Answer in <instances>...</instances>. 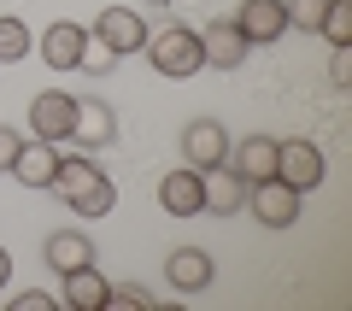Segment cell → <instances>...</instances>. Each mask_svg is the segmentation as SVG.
<instances>
[{"label":"cell","instance_id":"cell-10","mask_svg":"<svg viewBox=\"0 0 352 311\" xmlns=\"http://www.w3.org/2000/svg\"><path fill=\"white\" fill-rule=\"evenodd\" d=\"M88 24H76V18H59V24L41 36V59L53 65V71H76V65L88 59Z\"/></svg>","mask_w":352,"mask_h":311},{"label":"cell","instance_id":"cell-17","mask_svg":"<svg viewBox=\"0 0 352 311\" xmlns=\"http://www.w3.org/2000/svg\"><path fill=\"white\" fill-rule=\"evenodd\" d=\"M200 194H206V212L229 217V212H241V200H247V182H241L229 164H212V171H200Z\"/></svg>","mask_w":352,"mask_h":311},{"label":"cell","instance_id":"cell-14","mask_svg":"<svg viewBox=\"0 0 352 311\" xmlns=\"http://www.w3.org/2000/svg\"><path fill=\"white\" fill-rule=\"evenodd\" d=\"M229 171H235L241 182H264V176H276V136L229 141Z\"/></svg>","mask_w":352,"mask_h":311},{"label":"cell","instance_id":"cell-16","mask_svg":"<svg viewBox=\"0 0 352 311\" xmlns=\"http://www.w3.org/2000/svg\"><path fill=\"white\" fill-rule=\"evenodd\" d=\"M53 171H59V147L30 136L24 147H18V159H12V171H6V176H18L24 188H47V182H53Z\"/></svg>","mask_w":352,"mask_h":311},{"label":"cell","instance_id":"cell-21","mask_svg":"<svg viewBox=\"0 0 352 311\" xmlns=\"http://www.w3.org/2000/svg\"><path fill=\"white\" fill-rule=\"evenodd\" d=\"M112 206H118V188H112V176H106V182H94L82 200H71V212H76V217H106Z\"/></svg>","mask_w":352,"mask_h":311},{"label":"cell","instance_id":"cell-15","mask_svg":"<svg viewBox=\"0 0 352 311\" xmlns=\"http://www.w3.org/2000/svg\"><path fill=\"white\" fill-rule=\"evenodd\" d=\"M94 182H106V171H100L94 159H88V153H59V171H53L47 194H59L65 206H71V200H82Z\"/></svg>","mask_w":352,"mask_h":311},{"label":"cell","instance_id":"cell-5","mask_svg":"<svg viewBox=\"0 0 352 311\" xmlns=\"http://www.w3.org/2000/svg\"><path fill=\"white\" fill-rule=\"evenodd\" d=\"M71 118H76V94H65V88H41V94L30 100V136L36 141L65 147V141H71Z\"/></svg>","mask_w":352,"mask_h":311},{"label":"cell","instance_id":"cell-9","mask_svg":"<svg viewBox=\"0 0 352 311\" xmlns=\"http://www.w3.org/2000/svg\"><path fill=\"white\" fill-rule=\"evenodd\" d=\"M164 282H170L176 294H200V288L217 282V259L206 247H176L170 259H164Z\"/></svg>","mask_w":352,"mask_h":311},{"label":"cell","instance_id":"cell-4","mask_svg":"<svg viewBox=\"0 0 352 311\" xmlns=\"http://www.w3.org/2000/svg\"><path fill=\"white\" fill-rule=\"evenodd\" d=\"M264 229H288L300 217V188H288L282 176H264V182H247V200H241Z\"/></svg>","mask_w":352,"mask_h":311},{"label":"cell","instance_id":"cell-11","mask_svg":"<svg viewBox=\"0 0 352 311\" xmlns=\"http://www.w3.org/2000/svg\"><path fill=\"white\" fill-rule=\"evenodd\" d=\"M159 206H164V217H200V212H206L200 171H194V164H182V171H164V176H159Z\"/></svg>","mask_w":352,"mask_h":311},{"label":"cell","instance_id":"cell-7","mask_svg":"<svg viewBox=\"0 0 352 311\" xmlns=\"http://www.w3.org/2000/svg\"><path fill=\"white\" fill-rule=\"evenodd\" d=\"M200 47H206V65L212 71H241L252 53V41L241 36L235 18H212V24H200Z\"/></svg>","mask_w":352,"mask_h":311},{"label":"cell","instance_id":"cell-28","mask_svg":"<svg viewBox=\"0 0 352 311\" xmlns=\"http://www.w3.org/2000/svg\"><path fill=\"white\" fill-rule=\"evenodd\" d=\"M147 6H170V0H147Z\"/></svg>","mask_w":352,"mask_h":311},{"label":"cell","instance_id":"cell-25","mask_svg":"<svg viewBox=\"0 0 352 311\" xmlns=\"http://www.w3.org/2000/svg\"><path fill=\"white\" fill-rule=\"evenodd\" d=\"M112 299H124V305H159V294H153V288H141V282H118Z\"/></svg>","mask_w":352,"mask_h":311},{"label":"cell","instance_id":"cell-20","mask_svg":"<svg viewBox=\"0 0 352 311\" xmlns=\"http://www.w3.org/2000/svg\"><path fill=\"white\" fill-rule=\"evenodd\" d=\"M30 59V30L24 18H0V65H24Z\"/></svg>","mask_w":352,"mask_h":311},{"label":"cell","instance_id":"cell-19","mask_svg":"<svg viewBox=\"0 0 352 311\" xmlns=\"http://www.w3.org/2000/svg\"><path fill=\"white\" fill-rule=\"evenodd\" d=\"M317 36H323L329 47H352V0H329V6H323V24H317Z\"/></svg>","mask_w":352,"mask_h":311},{"label":"cell","instance_id":"cell-6","mask_svg":"<svg viewBox=\"0 0 352 311\" xmlns=\"http://www.w3.org/2000/svg\"><path fill=\"white\" fill-rule=\"evenodd\" d=\"M71 141H76L82 153H100V147H112V141H118V112L106 106L100 94H82V100H76Z\"/></svg>","mask_w":352,"mask_h":311},{"label":"cell","instance_id":"cell-27","mask_svg":"<svg viewBox=\"0 0 352 311\" xmlns=\"http://www.w3.org/2000/svg\"><path fill=\"white\" fill-rule=\"evenodd\" d=\"M6 282H12V253L0 247V288H6Z\"/></svg>","mask_w":352,"mask_h":311},{"label":"cell","instance_id":"cell-22","mask_svg":"<svg viewBox=\"0 0 352 311\" xmlns=\"http://www.w3.org/2000/svg\"><path fill=\"white\" fill-rule=\"evenodd\" d=\"M323 6H329V0H282L288 30H305V36H317V24H323Z\"/></svg>","mask_w":352,"mask_h":311},{"label":"cell","instance_id":"cell-26","mask_svg":"<svg viewBox=\"0 0 352 311\" xmlns=\"http://www.w3.org/2000/svg\"><path fill=\"white\" fill-rule=\"evenodd\" d=\"M18 147H24V136H18L12 124H0V171H12V159H18Z\"/></svg>","mask_w":352,"mask_h":311},{"label":"cell","instance_id":"cell-18","mask_svg":"<svg viewBox=\"0 0 352 311\" xmlns=\"http://www.w3.org/2000/svg\"><path fill=\"white\" fill-rule=\"evenodd\" d=\"M41 259L65 276V270H76V264H94V241H88L82 229H53V235L41 241Z\"/></svg>","mask_w":352,"mask_h":311},{"label":"cell","instance_id":"cell-2","mask_svg":"<svg viewBox=\"0 0 352 311\" xmlns=\"http://www.w3.org/2000/svg\"><path fill=\"white\" fill-rule=\"evenodd\" d=\"M276 176H282L288 188H300V194H311V188H323L329 159H323V147H317V141L288 136V141H276Z\"/></svg>","mask_w":352,"mask_h":311},{"label":"cell","instance_id":"cell-3","mask_svg":"<svg viewBox=\"0 0 352 311\" xmlns=\"http://www.w3.org/2000/svg\"><path fill=\"white\" fill-rule=\"evenodd\" d=\"M88 36L100 41L112 59H129V53L147 47V18H141L135 6H106V12L94 18V30H88Z\"/></svg>","mask_w":352,"mask_h":311},{"label":"cell","instance_id":"cell-8","mask_svg":"<svg viewBox=\"0 0 352 311\" xmlns=\"http://www.w3.org/2000/svg\"><path fill=\"white\" fill-rule=\"evenodd\" d=\"M182 164L194 171H212V164H229V129L217 118H194L182 129Z\"/></svg>","mask_w":352,"mask_h":311},{"label":"cell","instance_id":"cell-23","mask_svg":"<svg viewBox=\"0 0 352 311\" xmlns=\"http://www.w3.org/2000/svg\"><path fill=\"white\" fill-rule=\"evenodd\" d=\"M329 83L352 88V47H329Z\"/></svg>","mask_w":352,"mask_h":311},{"label":"cell","instance_id":"cell-12","mask_svg":"<svg viewBox=\"0 0 352 311\" xmlns=\"http://www.w3.org/2000/svg\"><path fill=\"white\" fill-rule=\"evenodd\" d=\"M59 305H71V311H100V305H112V282L100 276V264H76V270H65L59 276Z\"/></svg>","mask_w":352,"mask_h":311},{"label":"cell","instance_id":"cell-24","mask_svg":"<svg viewBox=\"0 0 352 311\" xmlns=\"http://www.w3.org/2000/svg\"><path fill=\"white\" fill-rule=\"evenodd\" d=\"M53 305H59V294H47V288H24L12 299V311H53Z\"/></svg>","mask_w":352,"mask_h":311},{"label":"cell","instance_id":"cell-1","mask_svg":"<svg viewBox=\"0 0 352 311\" xmlns=\"http://www.w3.org/2000/svg\"><path fill=\"white\" fill-rule=\"evenodd\" d=\"M153 71L182 83V76H200L206 71V47H200V24H182V18H164V24H147V47Z\"/></svg>","mask_w":352,"mask_h":311},{"label":"cell","instance_id":"cell-13","mask_svg":"<svg viewBox=\"0 0 352 311\" xmlns=\"http://www.w3.org/2000/svg\"><path fill=\"white\" fill-rule=\"evenodd\" d=\"M235 24H241V36H247L252 47H270V41L288 36V12H282V0H241Z\"/></svg>","mask_w":352,"mask_h":311}]
</instances>
